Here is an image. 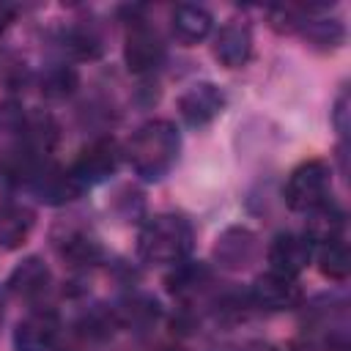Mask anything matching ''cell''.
I'll return each instance as SVG.
<instances>
[{
	"instance_id": "1",
	"label": "cell",
	"mask_w": 351,
	"mask_h": 351,
	"mask_svg": "<svg viewBox=\"0 0 351 351\" xmlns=\"http://www.w3.org/2000/svg\"><path fill=\"white\" fill-rule=\"evenodd\" d=\"M123 154H126L134 176H140L143 181H162L178 162L181 134L170 121L156 118V121L143 123L132 134Z\"/></svg>"
},
{
	"instance_id": "2",
	"label": "cell",
	"mask_w": 351,
	"mask_h": 351,
	"mask_svg": "<svg viewBox=\"0 0 351 351\" xmlns=\"http://www.w3.org/2000/svg\"><path fill=\"white\" fill-rule=\"evenodd\" d=\"M192 225L181 214H154L137 233V255L151 266H178L192 252Z\"/></svg>"
},
{
	"instance_id": "3",
	"label": "cell",
	"mask_w": 351,
	"mask_h": 351,
	"mask_svg": "<svg viewBox=\"0 0 351 351\" xmlns=\"http://www.w3.org/2000/svg\"><path fill=\"white\" fill-rule=\"evenodd\" d=\"M332 192V167L324 159H307L296 165L285 181V203L291 211L310 214L313 208L324 206Z\"/></svg>"
},
{
	"instance_id": "4",
	"label": "cell",
	"mask_w": 351,
	"mask_h": 351,
	"mask_svg": "<svg viewBox=\"0 0 351 351\" xmlns=\"http://www.w3.org/2000/svg\"><path fill=\"white\" fill-rule=\"evenodd\" d=\"M123 60L126 69L137 77L154 74L165 63V41L145 19H134L123 38Z\"/></svg>"
},
{
	"instance_id": "5",
	"label": "cell",
	"mask_w": 351,
	"mask_h": 351,
	"mask_svg": "<svg viewBox=\"0 0 351 351\" xmlns=\"http://www.w3.org/2000/svg\"><path fill=\"white\" fill-rule=\"evenodd\" d=\"M121 156H123V151H121L118 140H112V137H96V140H90L88 145L80 148V154H77V159H74V165L69 170L80 181V186L85 189V186H93V184L107 181L118 170Z\"/></svg>"
},
{
	"instance_id": "6",
	"label": "cell",
	"mask_w": 351,
	"mask_h": 351,
	"mask_svg": "<svg viewBox=\"0 0 351 351\" xmlns=\"http://www.w3.org/2000/svg\"><path fill=\"white\" fill-rule=\"evenodd\" d=\"M302 285L296 277H285L277 271H263L250 285V302L266 313H285L302 304Z\"/></svg>"
},
{
	"instance_id": "7",
	"label": "cell",
	"mask_w": 351,
	"mask_h": 351,
	"mask_svg": "<svg viewBox=\"0 0 351 351\" xmlns=\"http://www.w3.org/2000/svg\"><path fill=\"white\" fill-rule=\"evenodd\" d=\"M60 315L52 307H36L14 329V351H49L60 337Z\"/></svg>"
},
{
	"instance_id": "8",
	"label": "cell",
	"mask_w": 351,
	"mask_h": 351,
	"mask_svg": "<svg viewBox=\"0 0 351 351\" xmlns=\"http://www.w3.org/2000/svg\"><path fill=\"white\" fill-rule=\"evenodd\" d=\"M225 104H228V99H225L222 88L214 85V82H195L176 101L181 121L192 129H200V126L211 123L225 110Z\"/></svg>"
},
{
	"instance_id": "9",
	"label": "cell",
	"mask_w": 351,
	"mask_h": 351,
	"mask_svg": "<svg viewBox=\"0 0 351 351\" xmlns=\"http://www.w3.org/2000/svg\"><path fill=\"white\" fill-rule=\"evenodd\" d=\"M58 145V123L49 112L19 115V151L33 162H49V154Z\"/></svg>"
},
{
	"instance_id": "10",
	"label": "cell",
	"mask_w": 351,
	"mask_h": 351,
	"mask_svg": "<svg viewBox=\"0 0 351 351\" xmlns=\"http://www.w3.org/2000/svg\"><path fill=\"white\" fill-rule=\"evenodd\" d=\"M269 269L285 277H299L313 261V244L302 233H277L266 250Z\"/></svg>"
},
{
	"instance_id": "11",
	"label": "cell",
	"mask_w": 351,
	"mask_h": 351,
	"mask_svg": "<svg viewBox=\"0 0 351 351\" xmlns=\"http://www.w3.org/2000/svg\"><path fill=\"white\" fill-rule=\"evenodd\" d=\"M214 58L225 69H241L252 58V27L247 19H228L214 36Z\"/></svg>"
},
{
	"instance_id": "12",
	"label": "cell",
	"mask_w": 351,
	"mask_h": 351,
	"mask_svg": "<svg viewBox=\"0 0 351 351\" xmlns=\"http://www.w3.org/2000/svg\"><path fill=\"white\" fill-rule=\"evenodd\" d=\"M255 258H258V236L250 228H241V225L225 228L214 241V261L222 269L239 271V269H247Z\"/></svg>"
},
{
	"instance_id": "13",
	"label": "cell",
	"mask_w": 351,
	"mask_h": 351,
	"mask_svg": "<svg viewBox=\"0 0 351 351\" xmlns=\"http://www.w3.org/2000/svg\"><path fill=\"white\" fill-rule=\"evenodd\" d=\"M49 285H52V271L38 255L22 258L5 280V291L22 302H38L49 291Z\"/></svg>"
},
{
	"instance_id": "14",
	"label": "cell",
	"mask_w": 351,
	"mask_h": 351,
	"mask_svg": "<svg viewBox=\"0 0 351 351\" xmlns=\"http://www.w3.org/2000/svg\"><path fill=\"white\" fill-rule=\"evenodd\" d=\"M27 186H30L44 203H49V206H63V203L74 200V197L82 192V186H80V181L71 176V170L58 167L55 162L38 165V170H36L33 178L27 181Z\"/></svg>"
},
{
	"instance_id": "15",
	"label": "cell",
	"mask_w": 351,
	"mask_h": 351,
	"mask_svg": "<svg viewBox=\"0 0 351 351\" xmlns=\"http://www.w3.org/2000/svg\"><path fill=\"white\" fill-rule=\"evenodd\" d=\"M214 27V16L208 8L197 5V3H181L176 5L173 16H170V30H173V38L181 44V47H195L200 44Z\"/></svg>"
},
{
	"instance_id": "16",
	"label": "cell",
	"mask_w": 351,
	"mask_h": 351,
	"mask_svg": "<svg viewBox=\"0 0 351 351\" xmlns=\"http://www.w3.org/2000/svg\"><path fill=\"white\" fill-rule=\"evenodd\" d=\"M55 250L69 266H96L101 261V244L88 228H66L60 236H55Z\"/></svg>"
},
{
	"instance_id": "17",
	"label": "cell",
	"mask_w": 351,
	"mask_h": 351,
	"mask_svg": "<svg viewBox=\"0 0 351 351\" xmlns=\"http://www.w3.org/2000/svg\"><path fill=\"white\" fill-rule=\"evenodd\" d=\"M343 225H346V214L343 208L329 197L324 206L313 208L307 214V225H304V239L318 247V244H326V241H335V239H343Z\"/></svg>"
},
{
	"instance_id": "18",
	"label": "cell",
	"mask_w": 351,
	"mask_h": 351,
	"mask_svg": "<svg viewBox=\"0 0 351 351\" xmlns=\"http://www.w3.org/2000/svg\"><path fill=\"white\" fill-rule=\"evenodd\" d=\"M36 225L33 208L25 203H3L0 206V247L3 250H16L22 247Z\"/></svg>"
},
{
	"instance_id": "19",
	"label": "cell",
	"mask_w": 351,
	"mask_h": 351,
	"mask_svg": "<svg viewBox=\"0 0 351 351\" xmlns=\"http://www.w3.org/2000/svg\"><path fill=\"white\" fill-rule=\"evenodd\" d=\"M313 252H315L318 271H321L326 280L343 282V280L351 274V252H348V244H346L343 239L318 244V247H313Z\"/></svg>"
},
{
	"instance_id": "20",
	"label": "cell",
	"mask_w": 351,
	"mask_h": 351,
	"mask_svg": "<svg viewBox=\"0 0 351 351\" xmlns=\"http://www.w3.org/2000/svg\"><path fill=\"white\" fill-rule=\"evenodd\" d=\"M60 47L74 60H96L101 55V38L90 25H71L60 33Z\"/></svg>"
},
{
	"instance_id": "21",
	"label": "cell",
	"mask_w": 351,
	"mask_h": 351,
	"mask_svg": "<svg viewBox=\"0 0 351 351\" xmlns=\"http://www.w3.org/2000/svg\"><path fill=\"white\" fill-rule=\"evenodd\" d=\"M211 282V271L203 266V263H178L176 271L167 277V285H170V293L178 296V299H192L197 296L206 285Z\"/></svg>"
},
{
	"instance_id": "22",
	"label": "cell",
	"mask_w": 351,
	"mask_h": 351,
	"mask_svg": "<svg viewBox=\"0 0 351 351\" xmlns=\"http://www.w3.org/2000/svg\"><path fill=\"white\" fill-rule=\"evenodd\" d=\"M77 82H80L77 71L71 66H66V63H49L38 74V88H41V93L47 99H66V96H71L77 90Z\"/></svg>"
},
{
	"instance_id": "23",
	"label": "cell",
	"mask_w": 351,
	"mask_h": 351,
	"mask_svg": "<svg viewBox=\"0 0 351 351\" xmlns=\"http://www.w3.org/2000/svg\"><path fill=\"white\" fill-rule=\"evenodd\" d=\"M27 66H25V60L22 58H16V55H11V52H5L3 58H0V82L3 85H8V88H22L25 82H27Z\"/></svg>"
},
{
	"instance_id": "24",
	"label": "cell",
	"mask_w": 351,
	"mask_h": 351,
	"mask_svg": "<svg viewBox=\"0 0 351 351\" xmlns=\"http://www.w3.org/2000/svg\"><path fill=\"white\" fill-rule=\"evenodd\" d=\"M332 121H335L337 132L346 137V134H348V93H346V90H343V93L337 96V101H335V110H332Z\"/></svg>"
},
{
	"instance_id": "25",
	"label": "cell",
	"mask_w": 351,
	"mask_h": 351,
	"mask_svg": "<svg viewBox=\"0 0 351 351\" xmlns=\"http://www.w3.org/2000/svg\"><path fill=\"white\" fill-rule=\"evenodd\" d=\"M16 19V5L8 0H0V30H5Z\"/></svg>"
},
{
	"instance_id": "26",
	"label": "cell",
	"mask_w": 351,
	"mask_h": 351,
	"mask_svg": "<svg viewBox=\"0 0 351 351\" xmlns=\"http://www.w3.org/2000/svg\"><path fill=\"white\" fill-rule=\"evenodd\" d=\"M239 351H280V348H277V346H271V343H263V340H252V343L241 346Z\"/></svg>"
},
{
	"instance_id": "27",
	"label": "cell",
	"mask_w": 351,
	"mask_h": 351,
	"mask_svg": "<svg viewBox=\"0 0 351 351\" xmlns=\"http://www.w3.org/2000/svg\"><path fill=\"white\" fill-rule=\"evenodd\" d=\"M3 315H5V296H3V291H0V324H3Z\"/></svg>"
}]
</instances>
